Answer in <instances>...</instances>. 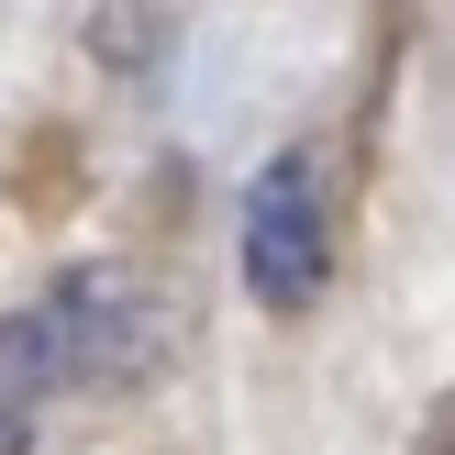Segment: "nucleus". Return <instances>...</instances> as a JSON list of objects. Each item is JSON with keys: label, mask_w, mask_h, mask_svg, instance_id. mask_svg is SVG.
<instances>
[{"label": "nucleus", "mask_w": 455, "mask_h": 455, "mask_svg": "<svg viewBox=\"0 0 455 455\" xmlns=\"http://www.w3.org/2000/svg\"><path fill=\"white\" fill-rule=\"evenodd\" d=\"M44 411H56V367H44L34 323L12 311V323H0V455H34Z\"/></svg>", "instance_id": "obj_3"}, {"label": "nucleus", "mask_w": 455, "mask_h": 455, "mask_svg": "<svg viewBox=\"0 0 455 455\" xmlns=\"http://www.w3.org/2000/svg\"><path fill=\"white\" fill-rule=\"evenodd\" d=\"M22 323H34L44 367H56V400L145 389V378H167V355H178V300L145 278V267H67L44 300H22Z\"/></svg>", "instance_id": "obj_1"}, {"label": "nucleus", "mask_w": 455, "mask_h": 455, "mask_svg": "<svg viewBox=\"0 0 455 455\" xmlns=\"http://www.w3.org/2000/svg\"><path fill=\"white\" fill-rule=\"evenodd\" d=\"M244 289L256 311H311L333 289V222H323V156L289 145L244 189Z\"/></svg>", "instance_id": "obj_2"}]
</instances>
